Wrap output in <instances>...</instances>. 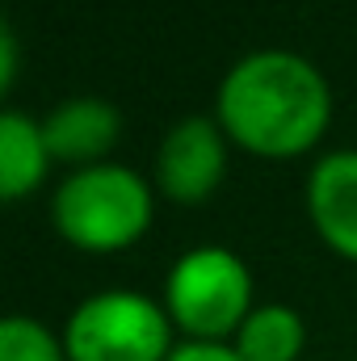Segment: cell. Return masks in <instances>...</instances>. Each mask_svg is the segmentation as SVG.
<instances>
[{
  "label": "cell",
  "instance_id": "1",
  "mask_svg": "<svg viewBox=\"0 0 357 361\" xmlns=\"http://www.w3.org/2000/svg\"><path fill=\"white\" fill-rule=\"evenodd\" d=\"M214 118L240 152L294 160L328 135L332 89L311 59L269 47L227 68L214 92Z\"/></svg>",
  "mask_w": 357,
  "mask_h": 361
},
{
  "label": "cell",
  "instance_id": "2",
  "mask_svg": "<svg viewBox=\"0 0 357 361\" xmlns=\"http://www.w3.org/2000/svg\"><path fill=\"white\" fill-rule=\"evenodd\" d=\"M152 185L126 164L76 169L51 197L55 231L80 252H122L152 227Z\"/></svg>",
  "mask_w": 357,
  "mask_h": 361
},
{
  "label": "cell",
  "instance_id": "3",
  "mask_svg": "<svg viewBox=\"0 0 357 361\" xmlns=\"http://www.w3.org/2000/svg\"><path fill=\"white\" fill-rule=\"evenodd\" d=\"M164 311L189 341L227 345L253 315V273L231 248L198 244L164 277Z\"/></svg>",
  "mask_w": 357,
  "mask_h": 361
},
{
  "label": "cell",
  "instance_id": "4",
  "mask_svg": "<svg viewBox=\"0 0 357 361\" xmlns=\"http://www.w3.org/2000/svg\"><path fill=\"white\" fill-rule=\"evenodd\" d=\"M63 349L68 361H169L177 341L164 302L135 290H101L68 315Z\"/></svg>",
  "mask_w": 357,
  "mask_h": 361
},
{
  "label": "cell",
  "instance_id": "5",
  "mask_svg": "<svg viewBox=\"0 0 357 361\" xmlns=\"http://www.w3.org/2000/svg\"><path fill=\"white\" fill-rule=\"evenodd\" d=\"M227 147L231 139L223 135L219 118H181L156 152V189L181 206L206 202L227 177Z\"/></svg>",
  "mask_w": 357,
  "mask_h": 361
},
{
  "label": "cell",
  "instance_id": "6",
  "mask_svg": "<svg viewBox=\"0 0 357 361\" xmlns=\"http://www.w3.org/2000/svg\"><path fill=\"white\" fill-rule=\"evenodd\" d=\"M307 214L337 257L357 261V147H337L311 164Z\"/></svg>",
  "mask_w": 357,
  "mask_h": 361
},
{
  "label": "cell",
  "instance_id": "7",
  "mask_svg": "<svg viewBox=\"0 0 357 361\" xmlns=\"http://www.w3.org/2000/svg\"><path fill=\"white\" fill-rule=\"evenodd\" d=\"M42 135L55 164L92 169V164H105V156L114 152L122 135V114L101 97H72L42 118Z\"/></svg>",
  "mask_w": 357,
  "mask_h": 361
},
{
  "label": "cell",
  "instance_id": "8",
  "mask_svg": "<svg viewBox=\"0 0 357 361\" xmlns=\"http://www.w3.org/2000/svg\"><path fill=\"white\" fill-rule=\"evenodd\" d=\"M51 164L55 160H51L42 122H34L21 109H4L0 114V197L21 202L47 180Z\"/></svg>",
  "mask_w": 357,
  "mask_h": 361
},
{
  "label": "cell",
  "instance_id": "9",
  "mask_svg": "<svg viewBox=\"0 0 357 361\" xmlns=\"http://www.w3.org/2000/svg\"><path fill=\"white\" fill-rule=\"evenodd\" d=\"M303 345H307L303 315L286 302L253 307V315L231 336V349L240 353V361H298Z\"/></svg>",
  "mask_w": 357,
  "mask_h": 361
},
{
  "label": "cell",
  "instance_id": "10",
  "mask_svg": "<svg viewBox=\"0 0 357 361\" xmlns=\"http://www.w3.org/2000/svg\"><path fill=\"white\" fill-rule=\"evenodd\" d=\"M0 361H68L63 336L30 315H8L0 324Z\"/></svg>",
  "mask_w": 357,
  "mask_h": 361
},
{
  "label": "cell",
  "instance_id": "11",
  "mask_svg": "<svg viewBox=\"0 0 357 361\" xmlns=\"http://www.w3.org/2000/svg\"><path fill=\"white\" fill-rule=\"evenodd\" d=\"M169 361H240V353L231 345H210V341H185L173 349Z\"/></svg>",
  "mask_w": 357,
  "mask_h": 361
},
{
  "label": "cell",
  "instance_id": "12",
  "mask_svg": "<svg viewBox=\"0 0 357 361\" xmlns=\"http://www.w3.org/2000/svg\"><path fill=\"white\" fill-rule=\"evenodd\" d=\"M17 80V38H13V25H0V92L13 89Z\"/></svg>",
  "mask_w": 357,
  "mask_h": 361
},
{
  "label": "cell",
  "instance_id": "13",
  "mask_svg": "<svg viewBox=\"0 0 357 361\" xmlns=\"http://www.w3.org/2000/svg\"><path fill=\"white\" fill-rule=\"evenodd\" d=\"M353 361H357V357H353Z\"/></svg>",
  "mask_w": 357,
  "mask_h": 361
}]
</instances>
